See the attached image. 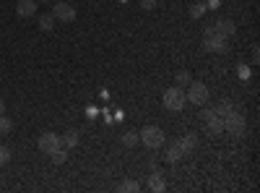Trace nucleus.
<instances>
[{"mask_svg":"<svg viewBox=\"0 0 260 193\" xmlns=\"http://www.w3.org/2000/svg\"><path fill=\"white\" fill-rule=\"evenodd\" d=\"M164 107L169 113H182L185 110V104H187V97H185V89L182 87H169L161 97Z\"/></svg>","mask_w":260,"mask_h":193,"instance_id":"1","label":"nucleus"},{"mask_svg":"<svg viewBox=\"0 0 260 193\" xmlns=\"http://www.w3.org/2000/svg\"><path fill=\"white\" fill-rule=\"evenodd\" d=\"M245 131H247V120H245V115L242 113H229L226 118H224V133H229L232 139H240V136H245Z\"/></svg>","mask_w":260,"mask_h":193,"instance_id":"2","label":"nucleus"},{"mask_svg":"<svg viewBox=\"0 0 260 193\" xmlns=\"http://www.w3.org/2000/svg\"><path fill=\"white\" fill-rule=\"evenodd\" d=\"M138 139L146 149H161V144H164V133L159 125H143L138 131Z\"/></svg>","mask_w":260,"mask_h":193,"instance_id":"3","label":"nucleus"},{"mask_svg":"<svg viewBox=\"0 0 260 193\" xmlns=\"http://www.w3.org/2000/svg\"><path fill=\"white\" fill-rule=\"evenodd\" d=\"M208 87L203 81H190L187 87H185V97H187V102H192V104H198V107H203L206 102H208Z\"/></svg>","mask_w":260,"mask_h":193,"instance_id":"4","label":"nucleus"},{"mask_svg":"<svg viewBox=\"0 0 260 193\" xmlns=\"http://www.w3.org/2000/svg\"><path fill=\"white\" fill-rule=\"evenodd\" d=\"M203 50H206V52H213V55H219V52H229V39H226V37H221V34L203 37Z\"/></svg>","mask_w":260,"mask_h":193,"instance_id":"5","label":"nucleus"},{"mask_svg":"<svg viewBox=\"0 0 260 193\" xmlns=\"http://www.w3.org/2000/svg\"><path fill=\"white\" fill-rule=\"evenodd\" d=\"M37 146H39V152H42V154H52L57 146H62V139H60L57 133H52V131H45V133L39 136Z\"/></svg>","mask_w":260,"mask_h":193,"instance_id":"6","label":"nucleus"},{"mask_svg":"<svg viewBox=\"0 0 260 193\" xmlns=\"http://www.w3.org/2000/svg\"><path fill=\"white\" fill-rule=\"evenodd\" d=\"M52 16H55V21L71 24V21H76V8H73L71 3H65V0H60V3L52 6Z\"/></svg>","mask_w":260,"mask_h":193,"instance_id":"7","label":"nucleus"},{"mask_svg":"<svg viewBox=\"0 0 260 193\" xmlns=\"http://www.w3.org/2000/svg\"><path fill=\"white\" fill-rule=\"evenodd\" d=\"M164 175H167L164 170H156V167H154V173L148 175V190H154V193L164 190V188H167V178H164Z\"/></svg>","mask_w":260,"mask_h":193,"instance_id":"8","label":"nucleus"},{"mask_svg":"<svg viewBox=\"0 0 260 193\" xmlns=\"http://www.w3.org/2000/svg\"><path fill=\"white\" fill-rule=\"evenodd\" d=\"M213 29H216V34H221V37H234V32H237V24L232 18H219V21H213Z\"/></svg>","mask_w":260,"mask_h":193,"instance_id":"9","label":"nucleus"},{"mask_svg":"<svg viewBox=\"0 0 260 193\" xmlns=\"http://www.w3.org/2000/svg\"><path fill=\"white\" fill-rule=\"evenodd\" d=\"M16 16H21V18L37 16V0H18L16 3Z\"/></svg>","mask_w":260,"mask_h":193,"instance_id":"10","label":"nucleus"},{"mask_svg":"<svg viewBox=\"0 0 260 193\" xmlns=\"http://www.w3.org/2000/svg\"><path fill=\"white\" fill-rule=\"evenodd\" d=\"M177 144L182 149V154L187 157V154H192L195 149H198V136H195V133H185L182 139H177Z\"/></svg>","mask_w":260,"mask_h":193,"instance_id":"11","label":"nucleus"},{"mask_svg":"<svg viewBox=\"0 0 260 193\" xmlns=\"http://www.w3.org/2000/svg\"><path fill=\"white\" fill-rule=\"evenodd\" d=\"M182 157H185V154H182V149H180V144H177V141H172V144L164 149V159H167L169 164H177Z\"/></svg>","mask_w":260,"mask_h":193,"instance_id":"12","label":"nucleus"},{"mask_svg":"<svg viewBox=\"0 0 260 193\" xmlns=\"http://www.w3.org/2000/svg\"><path fill=\"white\" fill-rule=\"evenodd\" d=\"M206 133L208 136H221L224 133V118L213 115L211 120H206Z\"/></svg>","mask_w":260,"mask_h":193,"instance_id":"13","label":"nucleus"},{"mask_svg":"<svg viewBox=\"0 0 260 193\" xmlns=\"http://www.w3.org/2000/svg\"><path fill=\"white\" fill-rule=\"evenodd\" d=\"M60 139H62V146H65V149H73V146H78V141H81V136H78L76 128H71V131H65Z\"/></svg>","mask_w":260,"mask_h":193,"instance_id":"14","label":"nucleus"},{"mask_svg":"<svg viewBox=\"0 0 260 193\" xmlns=\"http://www.w3.org/2000/svg\"><path fill=\"white\" fill-rule=\"evenodd\" d=\"M213 110H216V115H219V118H226L229 113H234V110H237V107H234V102H232V99H221L219 104L213 107Z\"/></svg>","mask_w":260,"mask_h":193,"instance_id":"15","label":"nucleus"},{"mask_svg":"<svg viewBox=\"0 0 260 193\" xmlns=\"http://www.w3.org/2000/svg\"><path fill=\"white\" fill-rule=\"evenodd\" d=\"M39 29L45 32V34L55 32V16H52V13H45V16H39Z\"/></svg>","mask_w":260,"mask_h":193,"instance_id":"16","label":"nucleus"},{"mask_svg":"<svg viewBox=\"0 0 260 193\" xmlns=\"http://www.w3.org/2000/svg\"><path fill=\"white\" fill-rule=\"evenodd\" d=\"M120 141H122V146H127V149H133V146H138V144H141V139H138V131H125Z\"/></svg>","mask_w":260,"mask_h":193,"instance_id":"17","label":"nucleus"},{"mask_svg":"<svg viewBox=\"0 0 260 193\" xmlns=\"http://www.w3.org/2000/svg\"><path fill=\"white\" fill-rule=\"evenodd\" d=\"M206 11H208L206 0H195V3L190 6V18H201V16H203Z\"/></svg>","mask_w":260,"mask_h":193,"instance_id":"18","label":"nucleus"},{"mask_svg":"<svg viewBox=\"0 0 260 193\" xmlns=\"http://www.w3.org/2000/svg\"><path fill=\"white\" fill-rule=\"evenodd\" d=\"M190 81H192L190 71H185V68H182V71H177V73H175V87H182V89H185Z\"/></svg>","mask_w":260,"mask_h":193,"instance_id":"19","label":"nucleus"},{"mask_svg":"<svg viewBox=\"0 0 260 193\" xmlns=\"http://www.w3.org/2000/svg\"><path fill=\"white\" fill-rule=\"evenodd\" d=\"M117 190H120V193H138V190H141V183H136V180H122V183L117 185Z\"/></svg>","mask_w":260,"mask_h":193,"instance_id":"20","label":"nucleus"},{"mask_svg":"<svg viewBox=\"0 0 260 193\" xmlns=\"http://www.w3.org/2000/svg\"><path fill=\"white\" fill-rule=\"evenodd\" d=\"M13 131V120L3 113V115H0V136H8Z\"/></svg>","mask_w":260,"mask_h":193,"instance_id":"21","label":"nucleus"},{"mask_svg":"<svg viewBox=\"0 0 260 193\" xmlns=\"http://www.w3.org/2000/svg\"><path fill=\"white\" fill-rule=\"evenodd\" d=\"M50 159H52L55 164H62L65 159H68V152H65V149H62V146H57V149H55V152L50 154Z\"/></svg>","mask_w":260,"mask_h":193,"instance_id":"22","label":"nucleus"},{"mask_svg":"<svg viewBox=\"0 0 260 193\" xmlns=\"http://www.w3.org/2000/svg\"><path fill=\"white\" fill-rule=\"evenodd\" d=\"M11 157H13V152H11L8 146H3V144H0V167H3V164H8V162H11Z\"/></svg>","mask_w":260,"mask_h":193,"instance_id":"23","label":"nucleus"},{"mask_svg":"<svg viewBox=\"0 0 260 193\" xmlns=\"http://www.w3.org/2000/svg\"><path fill=\"white\" fill-rule=\"evenodd\" d=\"M213 115H216V110H213V107H206V104H203V113H201V120L206 123V120H211Z\"/></svg>","mask_w":260,"mask_h":193,"instance_id":"24","label":"nucleus"},{"mask_svg":"<svg viewBox=\"0 0 260 193\" xmlns=\"http://www.w3.org/2000/svg\"><path fill=\"white\" fill-rule=\"evenodd\" d=\"M141 8L143 11H154L156 8V0H141Z\"/></svg>","mask_w":260,"mask_h":193,"instance_id":"25","label":"nucleus"},{"mask_svg":"<svg viewBox=\"0 0 260 193\" xmlns=\"http://www.w3.org/2000/svg\"><path fill=\"white\" fill-rule=\"evenodd\" d=\"M237 73H240V78H247L250 76V68L247 66H237Z\"/></svg>","mask_w":260,"mask_h":193,"instance_id":"26","label":"nucleus"},{"mask_svg":"<svg viewBox=\"0 0 260 193\" xmlns=\"http://www.w3.org/2000/svg\"><path fill=\"white\" fill-rule=\"evenodd\" d=\"M211 34H216V29H213V24H206L203 26V37H211Z\"/></svg>","mask_w":260,"mask_h":193,"instance_id":"27","label":"nucleus"},{"mask_svg":"<svg viewBox=\"0 0 260 193\" xmlns=\"http://www.w3.org/2000/svg\"><path fill=\"white\" fill-rule=\"evenodd\" d=\"M3 113H6V99L0 97V115H3Z\"/></svg>","mask_w":260,"mask_h":193,"instance_id":"28","label":"nucleus"},{"mask_svg":"<svg viewBox=\"0 0 260 193\" xmlns=\"http://www.w3.org/2000/svg\"><path fill=\"white\" fill-rule=\"evenodd\" d=\"M37 3H50V0H37Z\"/></svg>","mask_w":260,"mask_h":193,"instance_id":"29","label":"nucleus"}]
</instances>
